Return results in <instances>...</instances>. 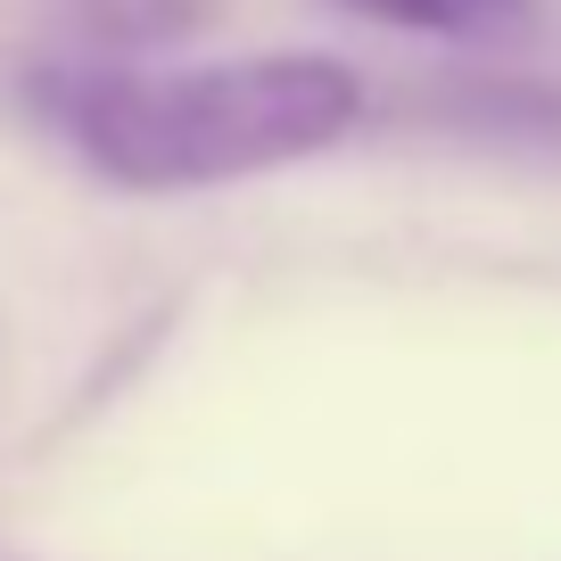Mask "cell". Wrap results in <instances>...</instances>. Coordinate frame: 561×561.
<instances>
[{
	"label": "cell",
	"mask_w": 561,
	"mask_h": 561,
	"mask_svg": "<svg viewBox=\"0 0 561 561\" xmlns=\"http://www.w3.org/2000/svg\"><path fill=\"white\" fill-rule=\"evenodd\" d=\"M50 116L100 182L174 198L339 149L364 124V75L322 50L198 58V67H75L50 83Z\"/></svg>",
	"instance_id": "cell-1"
},
{
	"label": "cell",
	"mask_w": 561,
	"mask_h": 561,
	"mask_svg": "<svg viewBox=\"0 0 561 561\" xmlns=\"http://www.w3.org/2000/svg\"><path fill=\"white\" fill-rule=\"evenodd\" d=\"M364 25H397V34H438V42H488L528 18V0H339Z\"/></svg>",
	"instance_id": "cell-2"
},
{
	"label": "cell",
	"mask_w": 561,
	"mask_h": 561,
	"mask_svg": "<svg viewBox=\"0 0 561 561\" xmlns=\"http://www.w3.org/2000/svg\"><path fill=\"white\" fill-rule=\"evenodd\" d=\"M215 18V0H75L83 42H116V50H149V42H182L191 25Z\"/></svg>",
	"instance_id": "cell-3"
}]
</instances>
